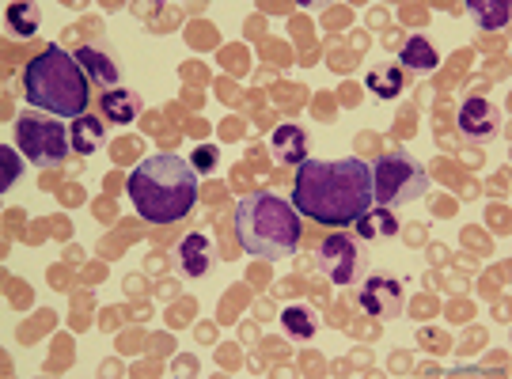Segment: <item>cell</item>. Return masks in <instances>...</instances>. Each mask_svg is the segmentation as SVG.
I'll list each match as a JSON object with an SVG mask.
<instances>
[{
	"instance_id": "cell-1",
	"label": "cell",
	"mask_w": 512,
	"mask_h": 379,
	"mask_svg": "<svg viewBox=\"0 0 512 379\" xmlns=\"http://www.w3.org/2000/svg\"><path fill=\"white\" fill-rule=\"evenodd\" d=\"M293 209L323 228L357 224L372 209V167L365 160H304L293 179Z\"/></svg>"
},
{
	"instance_id": "cell-2",
	"label": "cell",
	"mask_w": 512,
	"mask_h": 379,
	"mask_svg": "<svg viewBox=\"0 0 512 379\" xmlns=\"http://www.w3.org/2000/svg\"><path fill=\"white\" fill-rule=\"evenodd\" d=\"M126 194L137 209V217L148 224H175L190 217V209L198 205V171L183 156H152L137 163V171L129 175Z\"/></svg>"
},
{
	"instance_id": "cell-3",
	"label": "cell",
	"mask_w": 512,
	"mask_h": 379,
	"mask_svg": "<svg viewBox=\"0 0 512 379\" xmlns=\"http://www.w3.org/2000/svg\"><path fill=\"white\" fill-rule=\"evenodd\" d=\"M23 95L27 103L54 118H84L92 99V80L80 69L76 54L61 46H46L42 54L23 69Z\"/></svg>"
},
{
	"instance_id": "cell-4",
	"label": "cell",
	"mask_w": 512,
	"mask_h": 379,
	"mask_svg": "<svg viewBox=\"0 0 512 379\" xmlns=\"http://www.w3.org/2000/svg\"><path fill=\"white\" fill-rule=\"evenodd\" d=\"M300 235H304L300 213L281 194L258 190L236 205V239L255 258H266V262L289 258L300 247Z\"/></svg>"
},
{
	"instance_id": "cell-5",
	"label": "cell",
	"mask_w": 512,
	"mask_h": 379,
	"mask_svg": "<svg viewBox=\"0 0 512 379\" xmlns=\"http://www.w3.org/2000/svg\"><path fill=\"white\" fill-rule=\"evenodd\" d=\"M368 167H372V201L384 205V209L410 205V201L425 198V190H429L425 167L410 152H403V148L372 160Z\"/></svg>"
},
{
	"instance_id": "cell-6",
	"label": "cell",
	"mask_w": 512,
	"mask_h": 379,
	"mask_svg": "<svg viewBox=\"0 0 512 379\" xmlns=\"http://www.w3.org/2000/svg\"><path fill=\"white\" fill-rule=\"evenodd\" d=\"M16 145L38 167H61L73 152L69 126L46 110H23L16 118Z\"/></svg>"
},
{
	"instance_id": "cell-7",
	"label": "cell",
	"mask_w": 512,
	"mask_h": 379,
	"mask_svg": "<svg viewBox=\"0 0 512 379\" xmlns=\"http://www.w3.org/2000/svg\"><path fill=\"white\" fill-rule=\"evenodd\" d=\"M315 262H319V270L327 273V281L349 285V281H357V270H361V243L349 239L346 232H334L319 243Z\"/></svg>"
},
{
	"instance_id": "cell-8",
	"label": "cell",
	"mask_w": 512,
	"mask_h": 379,
	"mask_svg": "<svg viewBox=\"0 0 512 379\" xmlns=\"http://www.w3.org/2000/svg\"><path fill=\"white\" fill-rule=\"evenodd\" d=\"M357 300L376 319H399L406 307V289L403 281L391 277V273H372L365 285H361V292H357Z\"/></svg>"
},
{
	"instance_id": "cell-9",
	"label": "cell",
	"mask_w": 512,
	"mask_h": 379,
	"mask_svg": "<svg viewBox=\"0 0 512 379\" xmlns=\"http://www.w3.org/2000/svg\"><path fill=\"white\" fill-rule=\"evenodd\" d=\"M459 133L471 141V145H490L497 141V133H501V114L490 99H482V95H471V99H463V107H459Z\"/></svg>"
},
{
	"instance_id": "cell-10",
	"label": "cell",
	"mask_w": 512,
	"mask_h": 379,
	"mask_svg": "<svg viewBox=\"0 0 512 379\" xmlns=\"http://www.w3.org/2000/svg\"><path fill=\"white\" fill-rule=\"evenodd\" d=\"M217 266V247H213V239L205 232H190L179 243V270L186 273V277H205V273Z\"/></svg>"
},
{
	"instance_id": "cell-11",
	"label": "cell",
	"mask_w": 512,
	"mask_h": 379,
	"mask_svg": "<svg viewBox=\"0 0 512 379\" xmlns=\"http://www.w3.org/2000/svg\"><path fill=\"white\" fill-rule=\"evenodd\" d=\"M76 61H80V69L88 73V80L99 84L103 91H114L122 84V69H118L114 54H107V50H99V46H80V50H76Z\"/></svg>"
},
{
	"instance_id": "cell-12",
	"label": "cell",
	"mask_w": 512,
	"mask_h": 379,
	"mask_svg": "<svg viewBox=\"0 0 512 379\" xmlns=\"http://www.w3.org/2000/svg\"><path fill=\"white\" fill-rule=\"evenodd\" d=\"M270 148H274L277 163H293V167H300V163L308 160V133L296 126V122H285V126L274 129Z\"/></svg>"
},
{
	"instance_id": "cell-13",
	"label": "cell",
	"mask_w": 512,
	"mask_h": 379,
	"mask_svg": "<svg viewBox=\"0 0 512 379\" xmlns=\"http://www.w3.org/2000/svg\"><path fill=\"white\" fill-rule=\"evenodd\" d=\"M103 114H107V122L114 126H129V122H137V114H141V99L126 88H114V91H103Z\"/></svg>"
},
{
	"instance_id": "cell-14",
	"label": "cell",
	"mask_w": 512,
	"mask_h": 379,
	"mask_svg": "<svg viewBox=\"0 0 512 379\" xmlns=\"http://www.w3.org/2000/svg\"><path fill=\"white\" fill-rule=\"evenodd\" d=\"M437 50H433V42L429 38H421V35H414L410 42L403 46V54H399V69H410V73H418V76H425V73H433L437 69Z\"/></svg>"
},
{
	"instance_id": "cell-15",
	"label": "cell",
	"mask_w": 512,
	"mask_h": 379,
	"mask_svg": "<svg viewBox=\"0 0 512 379\" xmlns=\"http://www.w3.org/2000/svg\"><path fill=\"white\" fill-rule=\"evenodd\" d=\"M69 137H73L76 156H92V152H99V148H103V141H107V129H103V122H99V118L84 114V118H76L73 126H69Z\"/></svg>"
},
{
	"instance_id": "cell-16",
	"label": "cell",
	"mask_w": 512,
	"mask_h": 379,
	"mask_svg": "<svg viewBox=\"0 0 512 379\" xmlns=\"http://www.w3.org/2000/svg\"><path fill=\"white\" fill-rule=\"evenodd\" d=\"M399 220H395V209H384V205H376V209H368L365 217L357 220V235L361 239H391V235H399Z\"/></svg>"
},
{
	"instance_id": "cell-17",
	"label": "cell",
	"mask_w": 512,
	"mask_h": 379,
	"mask_svg": "<svg viewBox=\"0 0 512 379\" xmlns=\"http://www.w3.org/2000/svg\"><path fill=\"white\" fill-rule=\"evenodd\" d=\"M467 8H471V19H475L482 31H501V27H509L512 19L509 0H471Z\"/></svg>"
},
{
	"instance_id": "cell-18",
	"label": "cell",
	"mask_w": 512,
	"mask_h": 379,
	"mask_svg": "<svg viewBox=\"0 0 512 379\" xmlns=\"http://www.w3.org/2000/svg\"><path fill=\"white\" fill-rule=\"evenodd\" d=\"M403 84H406V73L399 65H384V69H376V73L365 76V88L372 95H380V99H399L403 95Z\"/></svg>"
},
{
	"instance_id": "cell-19",
	"label": "cell",
	"mask_w": 512,
	"mask_h": 379,
	"mask_svg": "<svg viewBox=\"0 0 512 379\" xmlns=\"http://www.w3.org/2000/svg\"><path fill=\"white\" fill-rule=\"evenodd\" d=\"M281 326L289 330V338H296V342H311L315 338V311L304 304H293L281 311Z\"/></svg>"
},
{
	"instance_id": "cell-20",
	"label": "cell",
	"mask_w": 512,
	"mask_h": 379,
	"mask_svg": "<svg viewBox=\"0 0 512 379\" xmlns=\"http://www.w3.org/2000/svg\"><path fill=\"white\" fill-rule=\"evenodd\" d=\"M8 23L19 38L38 35V4H8Z\"/></svg>"
},
{
	"instance_id": "cell-21",
	"label": "cell",
	"mask_w": 512,
	"mask_h": 379,
	"mask_svg": "<svg viewBox=\"0 0 512 379\" xmlns=\"http://www.w3.org/2000/svg\"><path fill=\"white\" fill-rule=\"evenodd\" d=\"M0 160H4V175H0V190H12V182H19L23 175V160L16 156V148L4 145L0 148Z\"/></svg>"
},
{
	"instance_id": "cell-22",
	"label": "cell",
	"mask_w": 512,
	"mask_h": 379,
	"mask_svg": "<svg viewBox=\"0 0 512 379\" xmlns=\"http://www.w3.org/2000/svg\"><path fill=\"white\" fill-rule=\"evenodd\" d=\"M217 160H220V152H217V145H202L194 156H190V167L198 171V175H209L213 167H217Z\"/></svg>"
}]
</instances>
